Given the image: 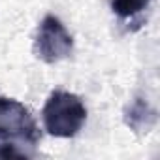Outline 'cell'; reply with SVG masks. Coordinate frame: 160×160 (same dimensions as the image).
<instances>
[{
  "mask_svg": "<svg viewBox=\"0 0 160 160\" xmlns=\"http://www.w3.org/2000/svg\"><path fill=\"white\" fill-rule=\"evenodd\" d=\"M73 49V40L62 21L55 15H45L38 27L34 40V53L40 60L55 64L70 57Z\"/></svg>",
  "mask_w": 160,
  "mask_h": 160,
  "instance_id": "3957f363",
  "label": "cell"
},
{
  "mask_svg": "<svg viewBox=\"0 0 160 160\" xmlns=\"http://www.w3.org/2000/svg\"><path fill=\"white\" fill-rule=\"evenodd\" d=\"M45 130L55 138H73L87 121V108L81 98L68 91H55L43 106Z\"/></svg>",
  "mask_w": 160,
  "mask_h": 160,
  "instance_id": "7a4b0ae2",
  "label": "cell"
},
{
  "mask_svg": "<svg viewBox=\"0 0 160 160\" xmlns=\"http://www.w3.org/2000/svg\"><path fill=\"white\" fill-rule=\"evenodd\" d=\"M149 4H151V0H111V10L119 17L128 19L147 10Z\"/></svg>",
  "mask_w": 160,
  "mask_h": 160,
  "instance_id": "5b68a950",
  "label": "cell"
},
{
  "mask_svg": "<svg viewBox=\"0 0 160 160\" xmlns=\"http://www.w3.org/2000/svg\"><path fill=\"white\" fill-rule=\"evenodd\" d=\"M40 138L38 124L25 104L0 96V158H32Z\"/></svg>",
  "mask_w": 160,
  "mask_h": 160,
  "instance_id": "6da1fadb",
  "label": "cell"
},
{
  "mask_svg": "<svg viewBox=\"0 0 160 160\" xmlns=\"http://www.w3.org/2000/svg\"><path fill=\"white\" fill-rule=\"evenodd\" d=\"M122 121L132 132H136L139 136L149 134L158 122V111L149 104V100L138 96L124 108Z\"/></svg>",
  "mask_w": 160,
  "mask_h": 160,
  "instance_id": "277c9868",
  "label": "cell"
}]
</instances>
